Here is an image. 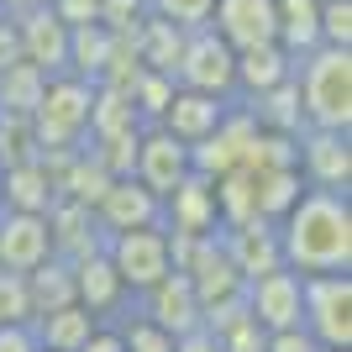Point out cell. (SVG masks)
I'll list each match as a JSON object with an SVG mask.
<instances>
[{
    "label": "cell",
    "instance_id": "cell-37",
    "mask_svg": "<svg viewBox=\"0 0 352 352\" xmlns=\"http://www.w3.org/2000/svg\"><path fill=\"white\" fill-rule=\"evenodd\" d=\"M27 321H32L27 274H6L0 268V326H27Z\"/></svg>",
    "mask_w": 352,
    "mask_h": 352
},
{
    "label": "cell",
    "instance_id": "cell-36",
    "mask_svg": "<svg viewBox=\"0 0 352 352\" xmlns=\"http://www.w3.org/2000/svg\"><path fill=\"white\" fill-rule=\"evenodd\" d=\"M137 137H142V132H121V137H100V142H85V147L105 163V174H111V179H126L137 168Z\"/></svg>",
    "mask_w": 352,
    "mask_h": 352
},
{
    "label": "cell",
    "instance_id": "cell-42",
    "mask_svg": "<svg viewBox=\"0 0 352 352\" xmlns=\"http://www.w3.org/2000/svg\"><path fill=\"white\" fill-rule=\"evenodd\" d=\"M268 352H321V342L305 326H289V331H268Z\"/></svg>",
    "mask_w": 352,
    "mask_h": 352
},
{
    "label": "cell",
    "instance_id": "cell-38",
    "mask_svg": "<svg viewBox=\"0 0 352 352\" xmlns=\"http://www.w3.org/2000/svg\"><path fill=\"white\" fill-rule=\"evenodd\" d=\"M210 6L216 0H147V16H163V21H174L179 32H195L210 21Z\"/></svg>",
    "mask_w": 352,
    "mask_h": 352
},
{
    "label": "cell",
    "instance_id": "cell-9",
    "mask_svg": "<svg viewBox=\"0 0 352 352\" xmlns=\"http://www.w3.org/2000/svg\"><path fill=\"white\" fill-rule=\"evenodd\" d=\"M294 142H300L294 168L305 179V190H352V132L305 126Z\"/></svg>",
    "mask_w": 352,
    "mask_h": 352
},
{
    "label": "cell",
    "instance_id": "cell-4",
    "mask_svg": "<svg viewBox=\"0 0 352 352\" xmlns=\"http://www.w3.org/2000/svg\"><path fill=\"white\" fill-rule=\"evenodd\" d=\"M300 326L321 347H352V274H300Z\"/></svg>",
    "mask_w": 352,
    "mask_h": 352
},
{
    "label": "cell",
    "instance_id": "cell-25",
    "mask_svg": "<svg viewBox=\"0 0 352 352\" xmlns=\"http://www.w3.org/2000/svg\"><path fill=\"white\" fill-rule=\"evenodd\" d=\"M274 43L289 58L321 47V0H274Z\"/></svg>",
    "mask_w": 352,
    "mask_h": 352
},
{
    "label": "cell",
    "instance_id": "cell-33",
    "mask_svg": "<svg viewBox=\"0 0 352 352\" xmlns=\"http://www.w3.org/2000/svg\"><path fill=\"white\" fill-rule=\"evenodd\" d=\"M105 326H116L121 352H174V337H168L163 326H153V321H147V316L132 305V300L121 305V316H116V321H105Z\"/></svg>",
    "mask_w": 352,
    "mask_h": 352
},
{
    "label": "cell",
    "instance_id": "cell-46",
    "mask_svg": "<svg viewBox=\"0 0 352 352\" xmlns=\"http://www.w3.org/2000/svg\"><path fill=\"white\" fill-rule=\"evenodd\" d=\"M79 352H121V337H116V326H95V337L85 342Z\"/></svg>",
    "mask_w": 352,
    "mask_h": 352
},
{
    "label": "cell",
    "instance_id": "cell-19",
    "mask_svg": "<svg viewBox=\"0 0 352 352\" xmlns=\"http://www.w3.org/2000/svg\"><path fill=\"white\" fill-rule=\"evenodd\" d=\"M74 300H79L89 316H100V321H116L121 305L132 300V294H126V284L116 279L111 258H105V248L85 252V258H74Z\"/></svg>",
    "mask_w": 352,
    "mask_h": 352
},
{
    "label": "cell",
    "instance_id": "cell-7",
    "mask_svg": "<svg viewBox=\"0 0 352 352\" xmlns=\"http://www.w3.org/2000/svg\"><path fill=\"white\" fill-rule=\"evenodd\" d=\"M252 137H258V121H252V111L242 100L226 105V116H221V126L210 137H200V142L190 147V163L195 174L206 179H221L232 174V168H248V153H252Z\"/></svg>",
    "mask_w": 352,
    "mask_h": 352
},
{
    "label": "cell",
    "instance_id": "cell-32",
    "mask_svg": "<svg viewBox=\"0 0 352 352\" xmlns=\"http://www.w3.org/2000/svg\"><path fill=\"white\" fill-rule=\"evenodd\" d=\"M27 294H32V316H43V310H58L74 300V263L69 258H47L27 274Z\"/></svg>",
    "mask_w": 352,
    "mask_h": 352
},
{
    "label": "cell",
    "instance_id": "cell-14",
    "mask_svg": "<svg viewBox=\"0 0 352 352\" xmlns=\"http://www.w3.org/2000/svg\"><path fill=\"white\" fill-rule=\"evenodd\" d=\"M137 179H142L147 190L168 195L184 174H195V163H190V142H179V137H168L163 126H142V137H137Z\"/></svg>",
    "mask_w": 352,
    "mask_h": 352
},
{
    "label": "cell",
    "instance_id": "cell-28",
    "mask_svg": "<svg viewBox=\"0 0 352 352\" xmlns=\"http://www.w3.org/2000/svg\"><path fill=\"white\" fill-rule=\"evenodd\" d=\"M111 47H116V32L105 27V21H74L69 27V74L79 79H100L105 58H111Z\"/></svg>",
    "mask_w": 352,
    "mask_h": 352
},
{
    "label": "cell",
    "instance_id": "cell-1",
    "mask_svg": "<svg viewBox=\"0 0 352 352\" xmlns=\"http://www.w3.org/2000/svg\"><path fill=\"white\" fill-rule=\"evenodd\" d=\"M279 226L284 268L294 274H352V190H300Z\"/></svg>",
    "mask_w": 352,
    "mask_h": 352
},
{
    "label": "cell",
    "instance_id": "cell-50",
    "mask_svg": "<svg viewBox=\"0 0 352 352\" xmlns=\"http://www.w3.org/2000/svg\"><path fill=\"white\" fill-rule=\"evenodd\" d=\"M0 116H6V111H0Z\"/></svg>",
    "mask_w": 352,
    "mask_h": 352
},
{
    "label": "cell",
    "instance_id": "cell-22",
    "mask_svg": "<svg viewBox=\"0 0 352 352\" xmlns=\"http://www.w3.org/2000/svg\"><path fill=\"white\" fill-rule=\"evenodd\" d=\"M47 232H53V252L58 258H85V252L105 248V232L89 206H74V200H53L47 206Z\"/></svg>",
    "mask_w": 352,
    "mask_h": 352
},
{
    "label": "cell",
    "instance_id": "cell-39",
    "mask_svg": "<svg viewBox=\"0 0 352 352\" xmlns=\"http://www.w3.org/2000/svg\"><path fill=\"white\" fill-rule=\"evenodd\" d=\"M321 43L352 47V0H321Z\"/></svg>",
    "mask_w": 352,
    "mask_h": 352
},
{
    "label": "cell",
    "instance_id": "cell-18",
    "mask_svg": "<svg viewBox=\"0 0 352 352\" xmlns=\"http://www.w3.org/2000/svg\"><path fill=\"white\" fill-rule=\"evenodd\" d=\"M163 216V200L147 190L137 174L126 179H111L105 195L95 200V221H100V232H126V226H153Z\"/></svg>",
    "mask_w": 352,
    "mask_h": 352
},
{
    "label": "cell",
    "instance_id": "cell-40",
    "mask_svg": "<svg viewBox=\"0 0 352 352\" xmlns=\"http://www.w3.org/2000/svg\"><path fill=\"white\" fill-rule=\"evenodd\" d=\"M216 342H221V352H268V331L252 321V316H242L236 326H226Z\"/></svg>",
    "mask_w": 352,
    "mask_h": 352
},
{
    "label": "cell",
    "instance_id": "cell-49",
    "mask_svg": "<svg viewBox=\"0 0 352 352\" xmlns=\"http://www.w3.org/2000/svg\"><path fill=\"white\" fill-rule=\"evenodd\" d=\"M0 16H11V11H6V6H0Z\"/></svg>",
    "mask_w": 352,
    "mask_h": 352
},
{
    "label": "cell",
    "instance_id": "cell-27",
    "mask_svg": "<svg viewBox=\"0 0 352 352\" xmlns=\"http://www.w3.org/2000/svg\"><path fill=\"white\" fill-rule=\"evenodd\" d=\"M252 111V121L263 126V132H289L300 137L305 132V116H300V89H294V74L284 79V85L263 89V95H252V100H242Z\"/></svg>",
    "mask_w": 352,
    "mask_h": 352
},
{
    "label": "cell",
    "instance_id": "cell-11",
    "mask_svg": "<svg viewBox=\"0 0 352 352\" xmlns=\"http://www.w3.org/2000/svg\"><path fill=\"white\" fill-rule=\"evenodd\" d=\"M132 305L142 310L153 326H163L168 337H184V331H195L200 326V294L190 289V279H184V268H168L153 289H142V294H132Z\"/></svg>",
    "mask_w": 352,
    "mask_h": 352
},
{
    "label": "cell",
    "instance_id": "cell-31",
    "mask_svg": "<svg viewBox=\"0 0 352 352\" xmlns=\"http://www.w3.org/2000/svg\"><path fill=\"white\" fill-rule=\"evenodd\" d=\"M43 89H47V74L37 69V63L11 58L6 69H0V111H11V116H32L37 100H43Z\"/></svg>",
    "mask_w": 352,
    "mask_h": 352
},
{
    "label": "cell",
    "instance_id": "cell-29",
    "mask_svg": "<svg viewBox=\"0 0 352 352\" xmlns=\"http://www.w3.org/2000/svg\"><path fill=\"white\" fill-rule=\"evenodd\" d=\"M137 43V58H142V69H158V74H174L179 63V47H184V32L174 27V21H163V16H142L132 32Z\"/></svg>",
    "mask_w": 352,
    "mask_h": 352
},
{
    "label": "cell",
    "instance_id": "cell-10",
    "mask_svg": "<svg viewBox=\"0 0 352 352\" xmlns=\"http://www.w3.org/2000/svg\"><path fill=\"white\" fill-rule=\"evenodd\" d=\"M184 279H190V289L200 294V305H216V300H232V294H242V274H236L232 252H226V242H221V226L206 236H195L190 252H184Z\"/></svg>",
    "mask_w": 352,
    "mask_h": 352
},
{
    "label": "cell",
    "instance_id": "cell-21",
    "mask_svg": "<svg viewBox=\"0 0 352 352\" xmlns=\"http://www.w3.org/2000/svg\"><path fill=\"white\" fill-rule=\"evenodd\" d=\"M32 342L43 352H79L89 337H95V326H105L100 316H89L79 300H69V305L58 310H43V316H32Z\"/></svg>",
    "mask_w": 352,
    "mask_h": 352
},
{
    "label": "cell",
    "instance_id": "cell-45",
    "mask_svg": "<svg viewBox=\"0 0 352 352\" xmlns=\"http://www.w3.org/2000/svg\"><path fill=\"white\" fill-rule=\"evenodd\" d=\"M11 58H21V47H16V21L0 16V69H6Z\"/></svg>",
    "mask_w": 352,
    "mask_h": 352
},
{
    "label": "cell",
    "instance_id": "cell-15",
    "mask_svg": "<svg viewBox=\"0 0 352 352\" xmlns=\"http://www.w3.org/2000/svg\"><path fill=\"white\" fill-rule=\"evenodd\" d=\"M53 258V232L47 216L32 210H0V268L6 274H32L37 263Z\"/></svg>",
    "mask_w": 352,
    "mask_h": 352
},
{
    "label": "cell",
    "instance_id": "cell-17",
    "mask_svg": "<svg viewBox=\"0 0 352 352\" xmlns=\"http://www.w3.org/2000/svg\"><path fill=\"white\" fill-rule=\"evenodd\" d=\"M206 27L216 32L232 53L258 47V43H274V0H216Z\"/></svg>",
    "mask_w": 352,
    "mask_h": 352
},
{
    "label": "cell",
    "instance_id": "cell-13",
    "mask_svg": "<svg viewBox=\"0 0 352 352\" xmlns=\"http://www.w3.org/2000/svg\"><path fill=\"white\" fill-rule=\"evenodd\" d=\"M163 232H179V236H206L221 226L216 216V184L206 174H184L174 190L163 195V216H158Z\"/></svg>",
    "mask_w": 352,
    "mask_h": 352
},
{
    "label": "cell",
    "instance_id": "cell-6",
    "mask_svg": "<svg viewBox=\"0 0 352 352\" xmlns=\"http://www.w3.org/2000/svg\"><path fill=\"white\" fill-rule=\"evenodd\" d=\"M174 85L206 89V95H221V100H236V53L221 43L210 27L184 32V47H179V63H174Z\"/></svg>",
    "mask_w": 352,
    "mask_h": 352
},
{
    "label": "cell",
    "instance_id": "cell-20",
    "mask_svg": "<svg viewBox=\"0 0 352 352\" xmlns=\"http://www.w3.org/2000/svg\"><path fill=\"white\" fill-rule=\"evenodd\" d=\"M226 105L232 100H221V95H206V89H184L174 85V100L163 105V116L153 121V126H163L168 137H179V142H200V137H210L221 126V116H226Z\"/></svg>",
    "mask_w": 352,
    "mask_h": 352
},
{
    "label": "cell",
    "instance_id": "cell-12",
    "mask_svg": "<svg viewBox=\"0 0 352 352\" xmlns=\"http://www.w3.org/2000/svg\"><path fill=\"white\" fill-rule=\"evenodd\" d=\"M242 300H248V316L263 331H289L300 326V274L294 268H274V274H258V279L242 284Z\"/></svg>",
    "mask_w": 352,
    "mask_h": 352
},
{
    "label": "cell",
    "instance_id": "cell-43",
    "mask_svg": "<svg viewBox=\"0 0 352 352\" xmlns=\"http://www.w3.org/2000/svg\"><path fill=\"white\" fill-rule=\"evenodd\" d=\"M174 352H221V342H216V331H206V326H195V331L174 337Z\"/></svg>",
    "mask_w": 352,
    "mask_h": 352
},
{
    "label": "cell",
    "instance_id": "cell-23",
    "mask_svg": "<svg viewBox=\"0 0 352 352\" xmlns=\"http://www.w3.org/2000/svg\"><path fill=\"white\" fill-rule=\"evenodd\" d=\"M53 200H58V190H53V179H47V168L37 158L0 168V210H32V216H47Z\"/></svg>",
    "mask_w": 352,
    "mask_h": 352
},
{
    "label": "cell",
    "instance_id": "cell-48",
    "mask_svg": "<svg viewBox=\"0 0 352 352\" xmlns=\"http://www.w3.org/2000/svg\"><path fill=\"white\" fill-rule=\"evenodd\" d=\"M321 352H352V347H321Z\"/></svg>",
    "mask_w": 352,
    "mask_h": 352
},
{
    "label": "cell",
    "instance_id": "cell-8",
    "mask_svg": "<svg viewBox=\"0 0 352 352\" xmlns=\"http://www.w3.org/2000/svg\"><path fill=\"white\" fill-rule=\"evenodd\" d=\"M11 21H16V47H21V58L37 63L47 79H53V74H69V21H63L47 0L11 11Z\"/></svg>",
    "mask_w": 352,
    "mask_h": 352
},
{
    "label": "cell",
    "instance_id": "cell-44",
    "mask_svg": "<svg viewBox=\"0 0 352 352\" xmlns=\"http://www.w3.org/2000/svg\"><path fill=\"white\" fill-rule=\"evenodd\" d=\"M0 352H37L32 326H0Z\"/></svg>",
    "mask_w": 352,
    "mask_h": 352
},
{
    "label": "cell",
    "instance_id": "cell-16",
    "mask_svg": "<svg viewBox=\"0 0 352 352\" xmlns=\"http://www.w3.org/2000/svg\"><path fill=\"white\" fill-rule=\"evenodd\" d=\"M221 242L232 252V263L242 279H258V274H274L284 268V248H279V226L263 216L252 221H236V226H221Z\"/></svg>",
    "mask_w": 352,
    "mask_h": 352
},
{
    "label": "cell",
    "instance_id": "cell-3",
    "mask_svg": "<svg viewBox=\"0 0 352 352\" xmlns=\"http://www.w3.org/2000/svg\"><path fill=\"white\" fill-rule=\"evenodd\" d=\"M89 100H95V85H89V79H79V74H53L47 89H43V100H37V111H32L37 153H53V147H85Z\"/></svg>",
    "mask_w": 352,
    "mask_h": 352
},
{
    "label": "cell",
    "instance_id": "cell-30",
    "mask_svg": "<svg viewBox=\"0 0 352 352\" xmlns=\"http://www.w3.org/2000/svg\"><path fill=\"white\" fill-rule=\"evenodd\" d=\"M305 179L300 168H252V206L263 221H284V210L300 200Z\"/></svg>",
    "mask_w": 352,
    "mask_h": 352
},
{
    "label": "cell",
    "instance_id": "cell-26",
    "mask_svg": "<svg viewBox=\"0 0 352 352\" xmlns=\"http://www.w3.org/2000/svg\"><path fill=\"white\" fill-rule=\"evenodd\" d=\"M147 121L137 116V105L126 89H111V85H95V100H89V132L85 142H100V137H121V132H142Z\"/></svg>",
    "mask_w": 352,
    "mask_h": 352
},
{
    "label": "cell",
    "instance_id": "cell-2",
    "mask_svg": "<svg viewBox=\"0 0 352 352\" xmlns=\"http://www.w3.org/2000/svg\"><path fill=\"white\" fill-rule=\"evenodd\" d=\"M300 116L321 132H352V47H310L294 58Z\"/></svg>",
    "mask_w": 352,
    "mask_h": 352
},
{
    "label": "cell",
    "instance_id": "cell-34",
    "mask_svg": "<svg viewBox=\"0 0 352 352\" xmlns=\"http://www.w3.org/2000/svg\"><path fill=\"white\" fill-rule=\"evenodd\" d=\"M126 95H132V105H137V116L147 121V126H153V121L163 116V105L174 100V74H158V69H142L132 79V89H126Z\"/></svg>",
    "mask_w": 352,
    "mask_h": 352
},
{
    "label": "cell",
    "instance_id": "cell-24",
    "mask_svg": "<svg viewBox=\"0 0 352 352\" xmlns=\"http://www.w3.org/2000/svg\"><path fill=\"white\" fill-rule=\"evenodd\" d=\"M294 74V58L284 53L279 43H258V47H242L236 53V100H252L263 89L284 85Z\"/></svg>",
    "mask_w": 352,
    "mask_h": 352
},
{
    "label": "cell",
    "instance_id": "cell-5",
    "mask_svg": "<svg viewBox=\"0 0 352 352\" xmlns=\"http://www.w3.org/2000/svg\"><path fill=\"white\" fill-rule=\"evenodd\" d=\"M105 258L116 268V279L126 284V294H142L174 268L168 258V232L158 221L153 226H126V232H105Z\"/></svg>",
    "mask_w": 352,
    "mask_h": 352
},
{
    "label": "cell",
    "instance_id": "cell-35",
    "mask_svg": "<svg viewBox=\"0 0 352 352\" xmlns=\"http://www.w3.org/2000/svg\"><path fill=\"white\" fill-rule=\"evenodd\" d=\"M37 158V132H32V116H0V168L11 163H32Z\"/></svg>",
    "mask_w": 352,
    "mask_h": 352
},
{
    "label": "cell",
    "instance_id": "cell-47",
    "mask_svg": "<svg viewBox=\"0 0 352 352\" xmlns=\"http://www.w3.org/2000/svg\"><path fill=\"white\" fill-rule=\"evenodd\" d=\"M0 6H6V11H21V6H37V0H0Z\"/></svg>",
    "mask_w": 352,
    "mask_h": 352
},
{
    "label": "cell",
    "instance_id": "cell-41",
    "mask_svg": "<svg viewBox=\"0 0 352 352\" xmlns=\"http://www.w3.org/2000/svg\"><path fill=\"white\" fill-rule=\"evenodd\" d=\"M142 16H147V0H100L95 21H105L111 32H132Z\"/></svg>",
    "mask_w": 352,
    "mask_h": 352
},
{
    "label": "cell",
    "instance_id": "cell-51",
    "mask_svg": "<svg viewBox=\"0 0 352 352\" xmlns=\"http://www.w3.org/2000/svg\"><path fill=\"white\" fill-rule=\"evenodd\" d=\"M37 352H43V347H37Z\"/></svg>",
    "mask_w": 352,
    "mask_h": 352
}]
</instances>
